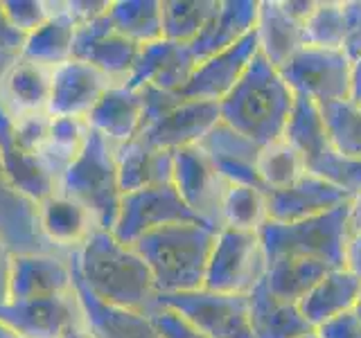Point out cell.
Wrapping results in <instances>:
<instances>
[{"instance_id": "6da1fadb", "label": "cell", "mask_w": 361, "mask_h": 338, "mask_svg": "<svg viewBox=\"0 0 361 338\" xmlns=\"http://www.w3.org/2000/svg\"><path fill=\"white\" fill-rule=\"evenodd\" d=\"M79 275L102 302L152 315L161 304L149 266L133 246L122 244L109 230H95L73 253Z\"/></svg>"}, {"instance_id": "7a4b0ae2", "label": "cell", "mask_w": 361, "mask_h": 338, "mask_svg": "<svg viewBox=\"0 0 361 338\" xmlns=\"http://www.w3.org/2000/svg\"><path fill=\"white\" fill-rule=\"evenodd\" d=\"M293 101L296 95L280 70L257 52L240 84L219 104L221 122L264 146L282 138Z\"/></svg>"}, {"instance_id": "3957f363", "label": "cell", "mask_w": 361, "mask_h": 338, "mask_svg": "<svg viewBox=\"0 0 361 338\" xmlns=\"http://www.w3.org/2000/svg\"><path fill=\"white\" fill-rule=\"evenodd\" d=\"M217 230L208 223H174L142 234L131 246L149 266L161 296L203 289Z\"/></svg>"}, {"instance_id": "277c9868", "label": "cell", "mask_w": 361, "mask_h": 338, "mask_svg": "<svg viewBox=\"0 0 361 338\" xmlns=\"http://www.w3.org/2000/svg\"><path fill=\"white\" fill-rule=\"evenodd\" d=\"M56 192L82 203L93 214L99 230L113 232L122 203L113 144L90 129L82 154L61 174Z\"/></svg>"}, {"instance_id": "5b68a950", "label": "cell", "mask_w": 361, "mask_h": 338, "mask_svg": "<svg viewBox=\"0 0 361 338\" xmlns=\"http://www.w3.org/2000/svg\"><path fill=\"white\" fill-rule=\"evenodd\" d=\"M348 237V206L296 223L267 221L259 228L267 262L282 257H298L316 259L332 268H343Z\"/></svg>"}, {"instance_id": "8992f818", "label": "cell", "mask_w": 361, "mask_h": 338, "mask_svg": "<svg viewBox=\"0 0 361 338\" xmlns=\"http://www.w3.org/2000/svg\"><path fill=\"white\" fill-rule=\"evenodd\" d=\"M267 275V253L259 232L217 230L203 289L228 296H248Z\"/></svg>"}, {"instance_id": "52a82bcc", "label": "cell", "mask_w": 361, "mask_h": 338, "mask_svg": "<svg viewBox=\"0 0 361 338\" xmlns=\"http://www.w3.org/2000/svg\"><path fill=\"white\" fill-rule=\"evenodd\" d=\"M280 75L293 95L310 97L316 104L353 99V59L343 50L305 45L280 68Z\"/></svg>"}, {"instance_id": "ba28073f", "label": "cell", "mask_w": 361, "mask_h": 338, "mask_svg": "<svg viewBox=\"0 0 361 338\" xmlns=\"http://www.w3.org/2000/svg\"><path fill=\"white\" fill-rule=\"evenodd\" d=\"M158 304L172 309L210 338H255L248 318V296H228L208 289L169 293Z\"/></svg>"}, {"instance_id": "9c48e42d", "label": "cell", "mask_w": 361, "mask_h": 338, "mask_svg": "<svg viewBox=\"0 0 361 338\" xmlns=\"http://www.w3.org/2000/svg\"><path fill=\"white\" fill-rule=\"evenodd\" d=\"M174 223H203L180 199L174 183L122 194L113 234L122 244L138 242L142 234Z\"/></svg>"}, {"instance_id": "30bf717a", "label": "cell", "mask_w": 361, "mask_h": 338, "mask_svg": "<svg viewBox=\"0 0 361 338\" xmlns=\"http://www.w3.org/2000/svg\"><path fill=\"white\" fill-rule=\"evenodd\" d=\"M174 187L197 217L221 230V203L228 183L199 144L174 151Z\"/></svg>"}, {"instance_id": "8fae6325", "label": "cell", "mask_w": 361, "mask_h": 338, "mask_svg": "<svg viewBox=\"0 0 361 338\" xmlns=\"http://www.w3.org/2000/svg\"><path fill=\"white\" fill-rule=\"evenodd\" d=\"M138 52L140 45L131 43L116 32L109 18V11L84 23V25H77L73 59L95 65L113 84L127 82L135 65V59H138Z\"/></svg>"}, {"instance_id": "7c38bea8", "label": "cell", "mask_w": 361, "mask_h": 338, "mask_svg": "<svg viewBox=\"0 0 361 338\" xmlns=\"http://www.w3.org/2000/svg\"><path fill=\"white\" fill-rule=\"evenodd\" d=\"M221 122V108L217 101L180 99L161 118L147 124L138 138L156 149L176 151L183 146L199 144Z\"/></svg>"}, {"instance_id": "4fadbf2b", "label": "cell", "mask_w": 361, "mask_h": 338, "mask_svg": "<svg viewBox=\"0 0 361 338\" xmlns=\"http://www.w3.org/2000/svg\"><path fill=\"white\" fill-rule=\"evenodd\" d=\"M197 56L192 54L188 43H176L167 39H158L140 48L138 59L124 82L131 90H140L152 86L167 93H180L197 70Z\"/></svg>"}, {"instance_id": "5bb4252c", "label": "cell", "mask_w": 361, "mask_h": 338, "mask_svg": "<svg viewBox=\"0 0 361 338\" xmlns=\"http://www.w3.org/2000/svg\"><path fill=\"white\" fill-rule=\"evenodd\" d=\"M267 196H269V221H278V223H296V221L321 217V214L343 208L353 201L350 192L312 172H307L285 189L267 192Z\"/></svg>"}, {"instance_id": "9a60e30c", "label": "cell", "mask_w": 361, "mask_h": 338, "mask_svg": "<svg viewBox=\"0 0 361 338\" xmlns=\"http://www.w3.org/2000/svg\"><path fill=\"white\" fill-rule=\"evenodd\" d=\"M111 86V79L95 65L71 59L52 70L48 113L54 118L86 120Z\"/></svg>"}, {"instance_id": "2e32d148", "label": "cell", "mask_w": 361, "mask_h": 338, "mask_svg": "<svg viewBox=\"0 0 361 338\" xmlns=\"http://www.w3.org/2000/svg\"><path fill=\"white\" fill-rule=\"evenodd\" d=\"M84 318L75 289L63 296L7 302L0 307V323L11 327L20 338H59L75 320Z\"/></svg>"}, {"instance_id": "e0dca14e", "label": "cell", "mask_w": 361, "mask_h": 338, "mask_svg": "<svg viewBox=\"0 0 361 338\" xmlns=\"http://www.w3.org/2000/svg\"><path fill=\"white\" fill-rule=\"evenodd\" d=\"M257 52V37L253 30L240 43H235L233 48L201 61L188 86L178 95L185 99L217 101V104H221L231 95V90L240 84V79L248 70V65H251Z\"/></svg>"}, {"instance_id": "ac0fdd59", "label": "cell", "mask_w": 361, "mask_h": 338, "mask_svg": "<svg viewBox=\"0 0 361 338\" xmlns=\"http://www.w3.org/2000/svg\"><path fill=\"white\" fill-rule=\"evenodd\" d=\"M73 289L71 255L23 253L11 259L9 302L63 296Z\"/></svg>"}, {"instance_id": "d6986e66", "label": "cell", "mask_w": 361, "mask_h": 338, "mask_svg": "<svg viewBox=\"0 0 361 338\" xmlns=\"http://www.w3.org/2000/svg\"><path fill=\"white\" fill-rule=\"evenodd\" d=\"M199 146L208 154L212 165L217 167V172L228 185H251L264 189L262 180L257 176V158L262 146L251 138L231 129L226 122H219L199 142Z\"/></svg>"}, {"instance_id": "ffe728a7", "label": "cell", "mask_w": 361, "mask_h": 338, "mask_svg": "<svg viewBox=\"0 0 361 338\" xmlns=\"http://www.w3.org/2000/svg\"><path fill=\"white\" fill-rule=\"evenodd\" d=\"M0 169H3L7 183L34 206L59 189V180L45 169L39 156L23 151L16 144L11 118L3 111V106H0Z\"/></svg>"}, {"instance_id": "44dd1931", "label": "cell", "mask_w": 361, "mask_h": 338, "mask_svg": "<svg viewBox=\"0 0 361 338\" xmlns=\"http://www.w3.org/2000/svg\"><path fill=\"white\" fill-rule=\"evenodd\" d=\"M71 268H73V284H75L77 300L84 311V320L95 338H161V334L156 332V327L152 323V315L113 307V304H106L99 298H95L90 289L84 284L82 275H79L73 253H71Z\"/></svg>"}, {"instance_id": "7402d4cb", "label": "cell", "mask_w": 361, "mask_h": 338, "mask_svg": "<svg viewBox=\"0 0 361 338\" xmlns=\"http://www.w3.org/2000/svg\"><path fill=\"white\" fill-rule=\"evenodd\" d=\"M37 221L43 239L66 255L79 251L88 237L99 230L93 214L61 192H54L52 196L37 203Z\"/></svg>"}, {"instance_id": "603a6c76", "label": "cell", "mask_w": 361, "mask_h": 338, "mask_svg": "<svg viewBox=\"0 0 361 338\" xmlns=\"http://www.w3.org/2000/svg\"><path fill=\"white\" fill-rule=\"evenodd\" d=\"M52 70L20 56L5 68L0 75V106L11 120L48 111Z\"/></svg>"}, {"instance_id": "cb8c5ba5", "label": "cell", "mask_w": 361, "mask_h": 338, "mask_svg": "<svg viewBox=\"0 0 361 338\" xmlns=\"http://www.w3.org/2000/svg\"><path fill=\"white\" fill-rule=\"evenodd\" d=\"M113 154H116L122 194L169 185L174 180V151L156 149L142 138H133L113 146Z\"/></svg>"}, {"instance_id": "d4e9b609", "label": "cell", "mask_w": 361, "mask_h": 338, "mask_svg": "<svg viewBox=\"0 0 361 338\" xmlns=\"http://www.w3.org/2000/svg\"><path fill=\"white\" fill-rule=\"evenodd\" d=\"M86 124L113 146L124 144L142 133V97L140 90L124 84H113L95 108L88 113Z\"/></svg>"}, {"instance_id": "484cf974", "label": "cell", "mask_w": 361, "mask_h": 338, "mask_svg": "<svg viewBox=\"0 0 361 338\" xmlns=\"http://www.w3.org/2000/svg\"><path fill=\"white\" fill-rule=\"evenodd\" d=\"M259 0H219L214 16L208 20L199 37L190 43L197 61H206L210 56L233 48L244 37L255 30Z\"/></svg>"}, {"instance_id": "4316f807", "label": "cell", "mask_w": 361, "mask_h": 338, "mask_svg": "<svg viewBox=\"0 0 361 338\" xmlns=\"http://www.w3.org/2000/svg\"><path fill=\"white\" fill-rule=\"evenodd\" d=\"M255 37L259 54L278 70L298 50L305 48L302 20L289 14L282 0H262L259 3Z\"/></svg>"}, {"instance_id": "83f0119b", "label": "cell", "mask_w": 361, "mask_h": 338, "mask_svg": "<svg viewBox=\"0 0 361 338\" xmlns=\"http://www.w3.org/2000/svg\"><path fill=\"white\" fill-rule=\"evenodd\" d=\"M361 291V280H357L345 268H332L305 293L298 309L314 330L336 315L355 311Z\"/></svg>"}, {"instance_id": "f1b7e54d", "label": "cell", "mask_w": 361, "mask_h": 338, "mask_svg": "<svg viewBox=\"0 0 361 338\" xmlns=\"http://www.w3.org/2000/svg\"><path fill=\"white\" fill-rule=\"evenodd\" d=\"M248 318L255 338H300L314 332L298 304L276 298L267 289L264 280L248 293Z\"/></svg>"}, {"instance_id": "f546056e", "label": "cell", "mask_w": 361, "mask_h": 338, "mask_svg": "<svg viewBox=\"0 0 361 338\" xmlns=\"http://www.w3.org/2000/svg\"><path fill=\"white\" fill-rule=\"evenodd\" d=\"M77 34V23L66 11V3L59 14L25 37L20 50V59L39 63L45 68H56L73 59V43Z\"/></svg>"}, {"instance_id": "4dcf8cb0", "label": "cell", "mask_w": 361, "mask_h": 338, "mask_svg": "<svg viewBox=\"0 0 361 338\" xmlns=\"http://www.w3.org/2000/svg\"><path fill=\"white\" fill-rule=\"evenodd\" d=\"M332 266H327L316 259H298V257H282L267 262L264 284L276 298L298 304L300 298L307 293L325 273H330Z\"/></svg>"}, {"instance_id": "1f68e13d", "label": "cell", "mask_w": 361, "mask_h": 338, "mask_svg": "<svg viewBox=\"0 0 361 338\" xmlns=\"http://www.w3.org/2000/svg\"><path fill=\"white\" fill-rule=\"evenodd\" d=\"M282 140H287L305 158L307 165L330 149L323 113L314 99L296 95L289 122L285 127V133H282Z\"/></svg>"}, {"instance_id": "d6a6232c", "label": "cell", "mask_w": 361, "mask_h": 338, "mask_svg": "<svg viewBox=\"0 0 361 338\" xmlns=\"http://www.w3.org/2000/svg\"><path fill=\"white\" fill-rule=\"evenodd\" d=\"M109 18L118 34L140 48L163 39V0H116Z\"/></svg>"}, {"instance_id": "836d02e7", "label": "cell", "mask_w": 361, "mask_h": 338, "mask_svg": "<svg viewBox=\"0 0 361 338\" xmlns=\"http://www.w3.org/2000/svg\"><path fill=\"white\" fill-rule=\"evenodd\" d=\"M88 131L90 129L86 120L52 115L50 135H48V142H45L43 149L39 151V161L56 180H59L66 169L73 165L75 158L82 154Z\"/></svg>"}, {"instance_id": "e575fe53", "label": "cell", "mask_w": 361, "mask_h": 338, "mask_svg": "<svg viewBox=\"0 0 361 338\" xmlns=\"http://www.w3.org/2000/svg\"><path fill=\"white\" fill-rule=\"evenodd\" d=\"M269 221V196L251 185H228L221 203V228L259 232Z\"/></svg>"}, {"instance_id": "d590c367", "label": "cell", "mask_w": 361, "mask_h": 338, "mask_svg": "<svg viewBox=\"0 0 361 338\" xmlns=\"http://www.w3.org/2000/svg\"><path fill=\"white\" fill-rule=\"evenodd\" d=\"M219 0H165L163 3V39L192 43L214 16Z\"/></svg>"}, {"instance_id": "8d00e7d4", "label": "cell", "mask_w": 361, "mask_h": 338, "mask_svg": "<svg viewBox=\"0 0 361 338\" xmlns=\"http://www.w3.org/2000/svg\"><path fill=\"white\" fill-rule=\"evenodd\" d=\"M305 174H307V163H305V158L287 140L280 138L259 149L257 176L262 180V187L267 192L285 189Z\"/></svg>"}, {"instance_id": "74e56055", "label": "cell", "mask_w": 361, "mask_h": 338, "mask_svg": "<svg viewBox=\"0 0 361 338\" xmlns=\"http://www.w3.org/2000/svg\"><path fill=\"white\" fill-rule=\"evenodd\" d=\"M319 106L332 151L343 158H361V108L357 101L343 99Z\"/></svg>"}, {"instance_id": "f35d334b", "label": "cell", "mask_w": 361, "mask_h": 338, "mask_svg": "<svg viewBox=\"0 0 361 338\" xmlns=\"http://www.w3.org/2000/svg\"><path fill=\"white\" fill-rule=\"evenodd\" d=\"M305 45L325 50H343L345 45V7L334 0H319L302 23Z\"/></svg>"}, {"instance_id": "ab89813d", "label": "cell", "mask_w": 361, "mask_h": 338, "mask_svg": "<svg viewBox=\"0 0 361 338\" xmlns=\"http://www.w3.org/2000/svg\"><path fill=\"white\" fill-rule=\"evenodd\" d=\"M307 172L343 187L353 196L361 192V158H343L332 146L307 165Z\"/></svg>"}, {"instance_id": "60d3db41", "label": "cell", "mask_w": 361, "mask_h": 338, "mask_svg": "<svg viewBox=\"0 0 361 338\" xmlns=\"http://www.w3.org/2000/svg\"><path fill=\"white\" fill-rule=\"evenodd\" d=\"M61 9L63 3H52V0H3L7 23L23 37L37 32L43 23H48Z\"/></svg>"}, {"instance_id": "b9f144b4", "label": "cell", "mask_w": 361, "mask_h": 338, "mask_svg": "<svg viewBox=\"0 0 361 338\" xmlns=\"http://www.w3.org/2000/svg\"><path fill=\"white\" fill-rule=\"evenodd\" d=\"M50 124L52 115L48 111L41 113H27V115H20L11 120V131H14V140L23 151L39 156L43 149V144L48 142L50 135Z\"/></svg>"}, {"instance_id": "7bdbcfd3", "label": "cell", "mask_w": 361, "mask_h": 338, "mask_svg": "<svg viewBox=\"0 0 361 338\" xmlns=\"http://www.w3.org/2000/svg\"><path fill=\"white\" fill-rule=\"evenodd\" d=\"M152 323L161 338H210L203 332H199L195 325H190L183 315H178L172 309L158 307L152 313Z\"/></svg>"}, {"instance_id": "ee69618b", "label": "cell", "mask_w": 361, "mask_h": 338, "mask_svg": "<svg viewBox=\"0 0 361 338\" xmlns=\"http://www.w3.org/2000/svg\"><path fill=\"white\" fill-rule=\"evenodd\" d=\"M345 7V45L343 52L353 59V63L361 56V0H348Z\"/></svg>"}, {"instance_id": "f6af8a7d", "label": "cell", "mask_w": 361, "mask_h": 338, "mask_svg": "<svg viewBox=\"0 0 361 338\" xmlns=\"http://www.w3.org/2000/svg\"><path fill=\"white\" fill-rule=\"evenodd\" d=\"M316 334L321 338H361V318L357 311L341 313L316 327Z\"/></svg>"}, {"instance_id": "bcb514c9", "label": "cell", "mask_w": 361, "mask_h": 338, "mask_svg": "<svg viewBox=\"0 0 361 338\" xmlns=\"http://www.w3.org/2000/svg\"><path fill=\"white\" fill-rule=\"evenodd\" d=\"M109 7H111L109 0H102V3H97V0H93V3L90 0H71V3H66V11L73 16L77 25H84V23L106 14Z\"/></svg>"}, {"instance_id": "7dc6e473", "label": "cell", "mask_w": 361, "mask_h": 338, "mask_svg": "<svg viewBox=\"0 0 361 338\" xmlns=\"http://www.w3.org/2000/svg\"><path fill=\"white\" fill-rule=\"evenodd\" d=\"M23 43H25V37H23V34H18L16 30H11V25H9L7 18H5L3 3H0V54L16 59V56H20Z\"/></svg>"}, {"instance_id": "c3c4849f", "label": "cell", "mask_w": 361, "mask_h": 338, "mask_svg": "<svg viewBox=\"0 0 361 338\" xmlns=\"http://www.w3.org/2000/svg\"><path fill=\"white\" fill-rule=\"evenodd\" d=\"M11 259L14 253L0 239V307L9 302V284H11Z\"/></svg>"}, {"instance_id": "681fc988", "label": "cell", "mask_w": 361, "mask_h": 338, "mask_svg": "<svg viewBox=\"0 0 361 338\" xmlns=\"http://www.w3.org/2000/svg\"><path fill=\"white\" fill-rule=\"evenodd\" d=\"M343 268L361 280V234H350L343 255Z\"/></svg>"}, {"instance_id": "f907efd6", "label": "cell", "mask_w": 361, "mask_h": 338, "mask_svg": "<svg viewBox=\"0 0 361 338\" xmlns=\"http://www.w3.org/2000/svg\"><path fill=\"white\" fill-rule=\"evenodd\" d=\"M348 228L350 234H361V192L348 203Z\"/></svg>"}, {"instance_id": "816d5d0a", "label": "cell", "mask_w": 361, "mask_h": 338, "mask_svg": "<svg viewBox=\"0 0 361 338\" xmlns=\"http://www.w3.org/2000/svg\"><path fill=\"white\" fill-rule=\"evenodd\" d=\"M59 338H95V336L90 334L86 320H84V318H79V320H75L73 325H68L66 330L61 332Z\"/></svg>"}, {"instance_id": "f5cc1de1", "label": "cell", "mask_w": 361, "mask_h": 338, "mask_svg": "<svg viewBox=\"0 0 361 338\" xmlns=\"http://www.w3.org/2000/svg\"><path fill=\"white\" fill-rule=\"evenodd\" d=\"M361 95V56L353 63V99Z\"/></svg>"}, {"instance_id": "db71d44e", "label": "cell", "mask_w": 361, "mask_h": 338, "mask_svg": "<svg viewBox=\"0 0 361 338\" xmlns=\"http://www.w3.org/2000/svg\"><path fill=\"white\" fill-rule=\"evenodd\" d=\"M0 338H20L11 327H7L5 323H0Z\"/></svg>"}, {"instance_id": "11a10c76", "label": "cell", "mask_w": 361, "mask_h": 338, "mask_svg": "<svg viewBox=\"0 0 361 338\" xmlns=\"http://www.w3.org/2000/svg\"><path fill=\"white\" fill-rule=\"evenodd\" d=\"M355 311H357V315L361 318V291H359V300H357V307H355Z\"/></svg>"}, {"instance_id": "9f6ffc18", "label": "cell", "mask_w": 361, "mask_h": 338, "mask_svg": "<svg viewBox=\"0 0 361 338\" xmlns=\"http://www.w3.org/2000/svg\"><path fill=\"white\" fill-rule=\"evenodd\" d=\"M300 338H321L319 334H316V330L314 332H310V334H305V336H300Z\"/></svg>"}, {"instance_id": "6f0895ef", "label": "cell", "mask_w": 361, "mask_h": 338, "mask_svg": "<svg viewBox=\"0 0 361 338\" xmlns=\"http://www.w3.org/2000/svg\"><path fill=\"white\" fill-rule=\"evenodd\" d=\"M355 101H357V104H359V108H361V95H359V97H357Z\"/></svg>"}]
</instances>
